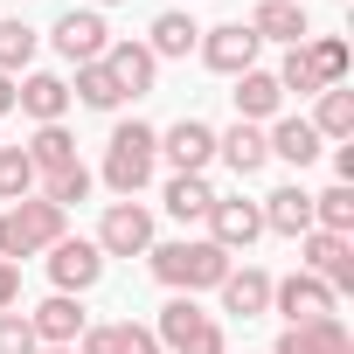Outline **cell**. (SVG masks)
Wrapping results in <instances>:
<instances>
[{
    "mask_svg": "<svg viewBox=\"0 0 354 354\" xmlns=\"http://www.w3.org/2000/svg\"><path fill=\"white\" fill-rule=\"evenodd\" d=\"M146 264H153V278H160L167 292L195 299V292H216V285L230 278V264H236V257H223L209 236H174V243H153V250H146Z\"/></svg>",
    "mask_w": 354,
    "mask_h": 354,
    "instance_id": "obj_1",
    "label": "cell"
},
{
    "mask_svg": "<svg viewBox=\"0 0 354 354\" xmlns=\"http://www.w3.org/2000/svg\"><path fill=\"white\" fill-rule=\"evenodd\" d=\"M153 174H160V132L139 125V118L111 125V139H104V188L118 202H139V188L153 181Z\"/></svg>",
    "mask_w": 354,
    "mask_h": 354,
    "instance_id": "obj_2",
    "label": "cell"
},
{
    "mask_svg": "<svg viewBox=\"0 0 354 354\" xmlns=\"http://www.w3.org/2000/svg\"><path fill=\"white\" fill-rule=\"evenodd\" d=\"M63 236H70V209H56V202H42V195L0 209V257H8V264H21V257H49Z\"/></svg>",
    "mask_w": 354,
    "mask_h": 354,
    "instance_id": "obj_3",
    "label": "cell"
},
{
    "mask_svg": "<svg viewBox=\"0 0 354 354\" xmlns=\"http://www.w3.org/2000/svg\"><path fill=\"white\" fill-rule=\"evenodd\" d=\"M153 340H160V354H223V326H216V313H202V306L181 299V292L160 306Z\"/></svg>",
    "mask_w": 354,
    "mask_h": 354,
    "instance_id": "obj_4",
    "label": "cell"
},
{
    "mask_svg": "<svg viewBox=\"0 0 354 354\" xmlns=\"http://www.w3.org/2000/svg\"><path fill=\"white\" fill-rule=\"evenodd\" d=\"M299 271H313L333 299H340V292H354V236L306 230V236H299Z\"/></svg>",
    "mask_w": 354,
    "mask_h": 354,
    "instance_id": "obj_5",
    "label": "cell"
},
{
    "mask_svg": "<svg viewBox=\"0 0 354 354\" xmlns=\"http://www.w3.org/2000/svg\"><path fill=\"white\" fill-rule=\"evenodd\" d=\"M202 223H209V243H216L223 257H236V250H250V243L264 236V209L243 202V195H216Z\"/></svg>",
    "mask_w": 354,
    "mask_h": 354,
    "instance_id": "obj_6",
    "label": "cell"
},
{
    "mask_svg": "<svg viewBox=\"0 0 354 354\" xmlns=\"http://www.w3.org/2000/svg\"><path fill=\"white\" fill-rule=\"evenodd\" d=\"M91 243H97L104 257H146V250H153V209H146V202H111Z\"/></svg>",
    "mask_w": 354,
    "mask_h": 354,
    "instance_id": "obj_7",
    "label": "cell"
},
{
    "mask_svg": "<svg viewBox=\"0 0 354 354\" xmlns=\"http://www.w3.org/2000/svg\"><path fill=\"white\" fill-rule=\"evenodd\" d=\"M333 292L313 278V271H292V278H271V313L285 326H313V319H333Z\"/></svg>",
    "mask_w": 354,
    "mask_h": 354,
    "instance_id": "obj_8",
    "label": "cell"
},
{
    "mask_svg": "<svg viewBox=\"0 0 354 354\" xmlns=\"http://www.w3.org/2000/svg\"><path fill=\"white\" fill-rule=\"evenodd\" d=\"M257 35L243 28V21H223V28H202V42H195V56L216 70V77H243V70H257Z\"/></svg>",
    "mask_w": 354,
    "mask_h": 354,
    "instance_id": "obj_9",
    "label": "cell"
},
{
    "mask_svg": "<svg viewBox=\"0 0 354 354\" xmlns=\"http://www.w3.org/2000/svg\"><path fill=\"white\" fill-rule=\"evenodd\" d=\"M49 42H56V56H63V63H97V56L111 49V28H104V15H97V8H70V15L49 28Z\"/></svg>",
    "mask_w": 354,
    "mask_h": 354,
    "instance_id": "obj_10",
    "label": "cell"
},
{
    "mask_svg": "<svg viewBox=\"0 0 354 354\" xmlns=\"http://www.w3.org/2000/svg\"><path fill=\"white\" fill-rule=\"evenodd\" d=\"M49 278H56V292L84 299V292L104 278V250H97L91 236H63V243L49 250Z\"/></svg>",
    "mask_w": 354,
    "mask_h": 354,
    "instance_id": "obj_11",
    "label": "cell"
},
{
    "mask_svg": "<svg viewBox=\"0 0 354 354\" xmlns=\"http://www.w3.org/2000/svg\"><path fill=\"white\" fill-rule=\"evenodd\" d=\"M84 326H91V313H84V299H70V292H49V299L28 313L35 347H77V340H84Z\"/></svg>",
    "mask_w": 354,
    "mask_h": 354,
    "instance_id": "obj_12",
    "label": "cell"
},
{
    "mask_svg": "<svg viewBox=\"0 0 354 354\" xmlns=\"http://www.w3.org/2000/svg\"><path fill=\"white\" fill-rule=\"evenodd\" d=\"M160 160H167L174 174H209V160H216V125H202V118L167 125V132H160Z\"/></svg>",
    "mask_w": 354,
    "mask_h": 354,
    "instance_id": "obj_13",
    "label": "cell"
},
{
    "mask_svg": "<svg viewBox=\"0 0 354 354\" xmlns=\"http://www.w3.org/2000/svg\"><path fill=\"white\" fill-rule=\"evenodd\" d=\"M15 111H28L35 125H63V111H70V84H63L56 70H28V77L15 84Z\"/></svg>",
    "mask_w": 354,
    "mask_h": 354,
    "instance_id": "obj_14",
    "label": "cell"
},
{
    "mask_svg": "<svg viewBox=\"0 0 354 354\" xmlns=\"http://www.w3.org/2000/svg\"><path fill=\"white\" fill-rule=\"evenodd\" d=\"M257 42H285V49H299L306 35H313V21H306V8L299 0H257V15L243 21Z\"/></svg>",
    "mask_w": 354,
    "mask_h": 354,
    "instance_id": "obj_15",
    "label": "cell"
},
{
    "mask_svg": "<svg viewBox=\"0 0 354 354\" xmlns=\"http://www.w3.org/2000/svg\"><path fill=\"white\" fill-rule=\"evenodd\" d=\"M216 160H230V174L236 181H250V174H264L271 167V146H264V125H230V132H216Z\"/></svg>",
    "mask_w": 354,
    "mask_h": 354,
    "instance_id": "obj_16",
    "label": "cell"
},
{
    "mask_svg": "<svg viewBox=\"0 0 354 354\" xmlns=\"http://www.w3.org/2000/svg\"><path fill=\"white\" fill-rule=\"evenodd\" d=\"M77 354H160V340L139 319H104V326H84Z\"/></svg>",
    "mask_w": 354,
    "mask_h": 354,
    "instance_id": "obj_17",
    "label": "cell"
},
{
    "mask_svg": "<svg viewBox=\"0 0 354 354\" xmlns=\"http://www.w3.org/2000/svg\"><path fill=\"white\" fill-rule=\"evenodd\" d=\"M271 354H354V333H347V319L333 313V319H313V326H285Z\"/></svg>",
    "mask_w": 354,
    "mask_h": 354,
    "instance_id": "obj_18",
    "label": "cell"
},
{
    "mask_svg": "<svg viewBox=\"0 0 354 354\" xmlns=\"http://www.w3.org/2000/svg\"><path fill=\"white\" fill-rule=\"evenodd\" d=\"M104 70L118 77V91H125V97H146V91H153V77H160V63H153V49H146V42H111V49H104Z\"/></svg>",
    "mask_w": 354,
    "mask_h": 354,
    "instance_id": "obj_19",
    "label": "cell"
},
{
    "mask_svg": "<svg viewBox=\"0 0 354 354\" xmlns=\"http://www.w3.org/2000/svg\"><path fill=\"white\" fill-rule=\"evenodd\" d=\"M230 97H236V118H243V125H271V118H278V104H285V91H278V77H271V70H243Z\"/></svg>",
    "mask_w": 354,
    "mask_h": 354,
    "instance_id": "obj_20",
    "label": "cell"
},
{
    "mask_svg": "<svg viewBox=\"0 0 354 354\" xmlns=\"http://www.w3.org/2000/svg\"><path fill=\"white\" fill-rule=\"evenodd\" d=\"M257 209H264V230H278V236H306V230H313V195H306L299 181L271 188Z\"/></svg>",
    "mask_w": 354,
    "mask_h": 354,
    "instance_id": "obj_21",
    "label": "cell"
},
{
    "mask_svg": "<svg viewBox=\"0 0 354 354\" xmlns=\"http://www.w3.org/2000/svg\"><path fill=\"white\" fill-rule=\"evenodd\" d=\"M223 292V313H243V319H257V313H271V271H257V264H230V278L216 285Z\"/></svg>",
    "mask_w": 354,
    "mask_h": 354,
    "instance_id": "obj_22",
    "label": "cell"
},
{
    "mask_svg": "<svg viewBox=\"0 0 354 354\" xmlns=\"http://www.w3.org/2000/svg\"><path fill=\"white\" fill-rule=\"evenodd\" d=\"M264 146H271V160H292V167H313L326 139H319V132H313L306 118H271V125H264Z\"/></svg>",
    "mask_w": 354,
    "mask_h": 354,
    "instance_id": "obj_23",
    "label": "cell"
},
{
    "mask_svg": "<svg viewBox=\"0 0 354 354\" xmlns=\"http://www.w3.org/2000/svg\"><path fill=\"white\" fill-rule=\"evenodd\" d=\"M21 153H28V167H35V181H49V174L77 167V139H70L63 125H35V139H28Z\"/></svg>",
    "mask_w": 354,
    "mask_h": 354,
    "instance_id": "obj_24",
    "label": "cell"
},
{
    "mask_svg": "<svg viewBox=\"0 0 354 354\" xmlns=\"http://www.w3.org/2000/svg\"><path fill=\"white\" fill-rule=\"evenodd\" d=\"M319 139H333V146H347L354 139V91L347 84H333V91H319V104H313V118H306Z\"/></svg>",
    "mask_w": 354,
    "mask_h": 354,
    "instance_id": "obj_25",
    "label": "cell"
},
{
    "mask_svg": "<svg viewBox=\"0 0 354 354\" xmlns=\"http://www.w3.org/2000/svg\"><path fill=\"white\" fill-rule=\"evenodd\" d=\"M195 42H202V28H195V15H181V8L153 15V28H146V49H153V63H160V56H188Z\"/></svg>",
    "mask_w": 354,
    "mask_h": 354,
    "instance_id": "obj_26",
    "label": "cell"
},
{
    "mask_svg": "<svg viewBox=\"0 0 354 354\" xmlns=\"http://www.w3.org/2000/svg\"><path fill=\"white\" fill-rule=\"evenodd\" d=\"M160 202H167V216H174V223H202V216H209V202H216V188H209V174H174Z\"/></svg>",
    "mask_w": 354,
    "mask_h": 354,
    "instance_id": "obj_27",
    "label": "cell"
},
{
    "mask_svg": "<svg viewBox=\"0 0 354 354\" xmlns=\"http://www.w3.org/2000/svg\"><path fill=\"white\" fill-rule=\"evenodd\" d=\"M306 63H313L319 91L347 84V70H354V56H347V42H340V35H306Z\"/></svg>",
    "mask_w": 354,
    "mask_h": 354,
    "instance_id": "obj_28",
    "label": "cell"
},
{
    "mask_svg": "<svg viewBox=\"0 0 354 354\" xmlns=\"http://www.w3.org/2000/svg\"><path fill=\"white\" fill-rule=\"evenodd\" d=\"M70 97H84L91 111H118V104H125V91H118V77L104 70V56H97V63H77V84H70Z\"/></svg>",
    "mask_w": 354,
    "mask_h": 354,
    "instance_id": "obj_29",
    "label": "cell"
},
{
    "mask_svg": "<svg viewBox=\"0 0 354 354\" xmlns=\"http://www.w3.org/2000/svg\"><path fill=\"white\" fill-rule=\"evenodd\" d=\"M313 230H326V236H354V188H347V181H333L326 195H313Z\"/></svg>",
    "mask_w": 354,
    "mask_h": 354,
    "instance_id": "obj_30",
    "label": "cell"
},
{
    "mask_svg": "<svg viewBox=\"0 0 354 354\" xmlns=\"http://www.w3.org/2000/svg\"><path fill=\"white\" fill-rule=\"evenodd\" d=\"M35 28L21 21V15H8V21H0V77H21L28 63H35Z\"/></svg>",
    "mask_w": 354,
    "mask_h": 354,
    "instance_id": "obj_31",
    "label": "cell"
},
{
    "mask_svg": "<svg viewBox=\"0 0 354 354\" xmlns=\"http://www.w3.org/2000/svg\"><path fill=\"white\" fill-rule=\"evenodd\" d=\"M35 195H42V202H56V209H77V202H91V167L77 160V167L49 174V181H35Z\"/></svg>",
    "mask_w": 354,
    "mask_h": 354,
    "instance_id": "obj_32",
    "label": "cell"
},
{
    "mask_svg": "<svg viewBox=\"0 0 354 354\" xmlns=\"http://www.w3.org/2000/svg\"><path fill=\"white\" fill-rule=\"evenodd\" d=\"M35 195V167L21 146H0V202H28Z\"/></svg>",
    "mask_w": 354,
    "mask_h": 354,
    "instance_id": "obj_33",
    "label": "cell"
},
{
    "mask_svg": "<svg viewBox=\"0 0 354 354\" xmlns=\"http://www.w3.org/2000/svg\"><path fill=\"white\" fill-rule=\"evenodd\" d=\"M271 77H278V91H299V97H319V77H313V63H306V42H299V49H285V63H278Z\"/></svg>",
    "mask_w": 354,
    "mask_h": 354,
    "instance_id": "obj_34",
    "label": "cell"
},
{
    "mask_svg": "<svg viewBox=\"0 0 354 354\" xmlns=\"http://www.w3.org/2000/svg\"><path fill=\"white\" fill-rule=\"evenodd\" d=\"M0 354H35V333H28V313H0Z\"/></svg>",
    "mask_w": 354,
    "mask_h": 354,
    "instance_id": "obj_35",
    "label": "cell"
},
{
    "mask_svg": "<svg viewBox=\"0 0 354 354\" xmlns=\"http://www.w3.org/2000/svg\"><path fill=\"white\" fill-rule=\"evenodd\" d=\"M21 299V264H8V257H0V313H8Z\"/></svg>",
    "mask_w": 354,
    "mask_h": 354,
    "instance_id": "obj_36",
    "label": "cell"
},
{
    "mask_svg": "<svg viewBox=\"0 0 354 354\" xmlns=\"http://www.w3.org/2000/svg\"><path fill=\"white\" fill-rule=\"evenodd\" d=\"M333 174H340V181L354 188V146H333Z\"/></svg>",
    "mask_w": 354,
    "mask_h": 354,
    "instance_id": "obj_37",
    "label": "cell"
},
{
    "mask_svg": "<svg viewBox=\"0 0 354 354\" xmlns=\"http://www.w3.org/2000/svg\"><path fill=\"white\" fill-rule=\"evenodd\" d=\"M15 111V77H0V118Z\"/></svg>",
    "mask_w": 354,
    "mask_h": 354,
    "instance_id": "obj_38",
    "label": "cell"
},
{
    "mask_svg": "<svg viewBox=\"0 0 354 354\" xmlns=\"http://www.w3.org/2000/svg\"><path fill=\"white\" fill-rule=\"evenodd\" d=\"M35 354H77V347H35Z\"/></svg>",
    "mask_w": 354,
    "mask_h": 354,
    "instance_id": "obj_39",
    "label": "cell"
},
{
    "mask_svg": "<svg viewBox=\"0 0 354 354\" xmlns=\"http://www.w3.org/2000/svg\"><path fill=\"white\" fill-rule=\"evenodd\" d=\"M91 8H118V0H91Z\"/></svg>",
    "mask_w": 354,
    "mask_h": 354,
    "instance_id": "obj_40",
    "label": "cell"
},
{
    "mask_svg": "<svg viewBox=\"0 0 354 354\" xmlns=\"http://www.w3.org/2000/svg\"><path fill=\"white\" fill-rule=\"evenodd\" d=\"M340 8H347V0H340Z\"/></svg>",
    "mask_w": 354,
    "mask_h": 354,
    "instance_id": "obj_41",
    "label": "cell"
}]
</instances>
